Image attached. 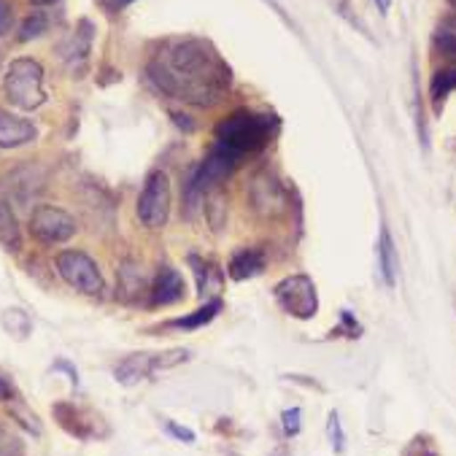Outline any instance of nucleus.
Masks as SVG:
<instances>
[{
    "instance_id": "obj_1",
    "label": "nucleus",
    "mask_w": 456,
    "mask_h": 456,
    "mask_svg": "<svg viewBox=\"0 0 456 456\" xmlns=\"http://www.w3.org/2000/svg\"><path fill=\"white\" fill-rule=\"evenodd\" d=\"M149 73L167 95L195 106L219 103L232 84V73L222 57L206 41L195 38L167 44L162 54L151 60Z\"/></svg>"
},
{
    "instance_id": "obj_2",
    "label": "nucleus",
    "mask_w": 456,
    "mask_h": 456,
    "mask_svg": "<svg viewBox=\"0 0 456 456\" xmlns=\"http://www.w3.org/2000/svg\"><path fill=\"white\" fill-rule=\"evenodd\" d=\"M273 127H276V125H273V119H267V117L251 114V111H235L227 119L219 122L216 141L224 149H230V151H235L240 157V154L262 149L267 143Z\"/></svg>"
},
{
    "instance_id": "obj_3",
    "label": "nucleus",
    "mask_w": 456,
    "mask_h": 456,
    "mask_svg": "<svg viewBox=\"0 0 456 456\" xmlns=\"http://www.w3.org/2000/svg\"><path fill=\"white\" fill-rule=\"evenodd\" d=\"M4 89L9 101L17 109L33 111L46 101L44 93V68L41 62L30 60V57H20L9 65L6 76H4Z\"/></svg>"
},
{
    "instance_id": "obj_4",
    "label": "nucleus",
    "mask_w": 456,
    "mask_h": 456,
    "mask_svg": "<svg viewBox=\"0 0 456 456\" xmlns=\"http://www.w3.org/2000/svg\"><path fill=\"white\" fill-rule=\"evenodd\" d=\"M54 267L60 273V279L73 287L76 292L81 295H89V297H101L106 292V281L101 276V267L95 265V259L78 251V248H65L57 254L54 259Z\"/></svg>"
},
{
    "instance_id": "obj_5",
    "label": "nucleus",
    "mask_w": 456,
    "mask_h": 456,
    "mask_svg": "<svg viewBox=\"0 0 456 456\" xmlns=\"http://www.w3.org/2000/svg\"><path fill=\"white\" fill-rule=\"evenodd\" d=\"M170 216V181L162 170H151L138 198V219L149 230H162Z\"/></svg>"
},
{
    "instance_id": "obj_6",
    "label": "nucleus",
    "mask_w": 456,
    "mask_h": 456,
    "mask_svg": "<svg viewBox=\"0 0 456 456\" xmlns=\"http://www.w3.org/2000/svg\"><path fill=\"white\" fill-rule=\"evenodd\" d=\"M273 295H276V303L295 319H314L319 311L316 284L311 281V276H305V273L284 279Z\"/></svg>"
},
{
    "instance_id": "obj_7",
    "label": "nucleus",
    "mask_w": 456,
    "mask_h": 456,
    "mask_svg": "<svg viewBox=\"0 0 456 456\" xmlns=\"http://www.w3.org/2000/svg\"><path fill=\"white\" fill-rule=\"evenodd\" d=\"M30 235L46 246L68 243L76 235V219L57 206H38L30 216Z\"/></svg>"
},
{
    "instance_id": "obj_8",
    "label": "nucleus",
    "mask_w": 456,
    "mask_h": 456,
    "mask_svg": "<svg viewBox=\"0 0 456 456\" xmlns=\"http://www.w3.org/2000/svg\"><path fill=\"white\" fill-rule=\"evenodd\" d=\"M154 373H159L157 354H133V356L122 359L114 368V379L122 387H135V384H141L143 379H149Z\"/></svg>"
},
{
    "instance_id": "obj_9",
    "label": "nucleus",
    "mask_w": 456,
    "mask_h": 456,
    "mask_svg": "<svg viewBox=\"0 0 456 456\" xmlns=\"http://www.w3.org/2000/svg\"><path fill=\"white\" fill-rule=\"evenodd\" d=\"M33 138H36V127L28 119L0 109V149H17L30 143Z\"/></svg>"
},
{
    "instance_id": "obj_10",
    "label": "nucleus",
    "mask_w": 456,
    "mask_h": 456,
    "mask_svg": "<svg viewBox=\"0 0 456 456\" xmlns=\"http://www.w3.org/2000/svg\"><path fill=\"white\" fill-rule=\"evenodd\" d=\"M184 297V279L173 267H162L151 284V305H173Z\"/></svg>"
},
{
    "instance_id": "obj_11",
    "label": "nucleus",
    "mask_w": 456,
    "mask_h": 456,
    "mask_svg": "<svg viewBox=\"0 0 456 456\" xmlns=\"http://www.w3.org/2000/svg\"><path fill=\"white\" fill-rule=\"evenodd\" d=\"M262 270H265V254L256 251V248H240L230 259V276L235 281L254 279V276H259Z\"/></svg>"
},
{
    "instance_id": "obj_12",
    "label": "nucleus",
    "mask_w": 456,
    "mask_h": 456,
    "mask_svg": "<svg viewBox=\"0 0 456 456\" xmlns=\"http://www.w3.org/2000/svg\"><path fill=\"white\" fill-rule=\"evenodd\" d=\"M397 251H395V240L389 235V230L384 227L381 235H379V273L387 287H395L397 284Z\"/></svg>"
},
{
    "instance_id": "obj_13",
    "label": "nucleus",
    "mask_w": 456,
    "mask_h": 456,
    "mask_svg": "<svg viewBox=\"0 0 456 456\" xmlns=\"http://www.w3.org/2000/svg\"><path fill=\"white\" fill-rule=\"evenodd\" d=\"M453 89H456V68H445V70H437V73H435L429 95H432V101L440 106V103L453 93Z\"/></svg>"
},
{
    "instance_id": "obj_14",
    "label": "nucleus",
    "mask_w": 456,
    "mask_h": 456,
    "mask_svg": "<svg viewBox=\"0 0 456 456\" xmlns=\"http://www.w3.org/2000/svg\"><path fill=\"white\" fill-rule=\"evenodd\" d=\"M219 311H222V303H219V300H211L208 305H203V308H200V311H195L192 316L173 322V327H178V330H198V327H203V324L214 322Z\"/></svg>"
},
{
    "instance_id": "obj_15",
    "label": "nucleus",
    "mask_w": 456,
    "mask_h": 456,
    "mask_svg": "<svg viewBox=\"0 0 456 456\" xmlns=\"http://www.w3.org/2000/svg\"><path fill=\"white\" fill-rule=\"evenodd\" d=\"M54 419L70 432V435H76V437H86L89 432H86V427H84V421H81V416L76 413V408L73 405H68V403H60V405H54Z\"/></svg>"
},
{
    "instance_id": "obj_16",
    "label": "nucleus",
    "mask_w": 456,
    "mask_h": 456,
    "mask_svg": "<svg viewBox=\"0 0 456 456\" xmlns=\"http://www.w3.org/2000/svg\"><path fill=\"white\" fill-rule=\"evenodd\" d=\"M0 243H6L9 248H17L20 246L17 219H14V211L6 203H0Z\"/></svg>"
},
{
    "instance_id": "obj_17",
    "label": "nucleus",
    "mask_w": 456,
    "mask_h": 456,
    "mask_svg": "<svg viewBox=\"0 0 456 456\" xmlns=\"http://www.w3.org/2000/svg\"><path fill=\"white\" fill-rule=\"evenodd\" d=\"M435 49H437L443 57L456 60V28L437 30V36H435Z\"/></svg>"
},
{
    "instance_id": "obj_18",
    "label": "nucleus",
    "mask_w": 456,
    "mask_h": 456,
    "mask_svg": "<svg viewBox=\"0 0 456 456\" xmlns=\"http://www.w3.org/2000/svg\"><path fill=\"white\" fill-rule=\"evenodd\" d=\"M46 28H49V20H46L44 14H33V17H28L25 25L20 28V41H33V38H38Z\"/></svg>"
},
{
    "instance_id": "obj_19",
    "label": "nucleus",
    "mask_w": 456,
    "mask_h": 456,
    "mask_svg": "<svg viewBox=\"0 0 456 456\" xmlns=\"http://www.w3.org/2000/svg\"><path fill=\"white\" fill-rule=\"evenodd\" d=\"M0 456H22V443L0 427Z\"/></svg>"
},
{
    "instance_id": "obj_20",
    "label": "nucleus",
    "mask_w": 456,
    "mask_h": 456,
    "mask_svg": "<svg viewBox=\"0 0 456 456\" xmlns=\"http://www.w3.org/2000/svg\"><path fill=\"white\" fill-rule=\"evenodd\" d=\"M300 421H303V411H300V408L284 411V432H287L289 437L300 432Z\"/></svg>"
},
{
    "instance_id": "obj_21",
    "label": "nucleus",
    "mask_w": 456,
    "mask_h": 456,
    "mask_svg": "<svg viewBox=\"0 0 456 456\" xmlns=\"http://www.w3.org/2000/svg\"><path fill=\"white\" fill-rule=\"evenodd\" d=\"M330 440H332V448L335 451H343V429H340V419L338 413H330Z\"/></svg>"
},
{
    "instance_id": "obj_22",
    "label": "nucleus",
    "mask_w": 456,
    "mask_h": 456,
    "mask_svg": "<svg viewBox=\"0 0 456 456\" xmlns=\"http://www.w3.org/2000/svg\"><path fill=\"white\" fill-rule=\"evenodd\" d=\"M12 22H14L12 4H9V0H0V36H6L12 30Z\"/></svg>"
},
{
    "instance_id": "obj_23",
    "label": "nucleus",
    "mask_w": 456,
    "mask_h": 456,
    "mask_svg": "<svg viewBox=\"0 0 456 456\" xmlns=\"http://www.w3.org/2000/svg\"><path fill=\"white\" fill-rule=\"evenodd\" d=\"M165 429H167L170 435H175L178 440H184V443H195V432H190V429H181V427H175L173 421H167V424H165Z\"/></svg>"
},
{
    "instance_id": "obj_24",
    "label": "nucleus",
    "mask_w": 456,
    "mask_h": 456,
    "mask_svg": "<svg viewBox=\"0 0 456 456\" xmlns=\"http://www.w3.org/2000/svg\"><path fill=\"white\" fill-rule=\"evenodd\" d=\"M4 400H12V387L0 379V403H4Z\"/></svg>"
},
{
    "instance_id": "obj_25",
    "label": "nucleus",
    "mask_w": 456,
    "mask_h": 456,
    "mask_svg": "<svg viewBox=\"0 0 456 456\" xmlns=\"http://www.w3.org/2000/svg\"><path fill=\"white\" fill-rule=\"evenodd\" d=\"M376 6L381 9V14H387V12H389V6H392V0H376Z\"/></svg>"
},
{
    "instance_id": "obj_26",
    "label": "nucleus",
    "mask_w": 456,
    "mask_h": 456,
    "mask_svg": "<svg viewBox=\"0 0 456 456\" xmlns=\"http://www.w3.org/2000/svg\"><path fill=\"white\" fill-rule=\"evenodd\" d=\"M451 14H453V28H456V0H451Z\"/></svg>"
},
{
    "instance_id": "obj_27",
    "label": "nucleus",
    "mask_w": 456,
    "mask_h": 456,
    "mask_svg": "<svg viewBox=\"0 0 456 456\" xmlns=\"http://www.w3.org/2000/svg\"><path fill=\"white\" fill-rule=\"evenodd\" d=\"M36 6H49V4H54V0H33Z\"/></svg>"
},
{
    "instance_id": "obj_28",
    "label": "nucleus",
    "mask_w": 456,
    "mask_h": 456,
    "mask_svg": "<svg viewBox=\"0 0 456 456\" xmlns=\"http://www.w3.org/2000/svg\"><path fill=\"white\" fill-rule=\"evenodd\" d=\"M127 4H133V0H117V6H127Z\"/></svg>"
}]
</instances>
